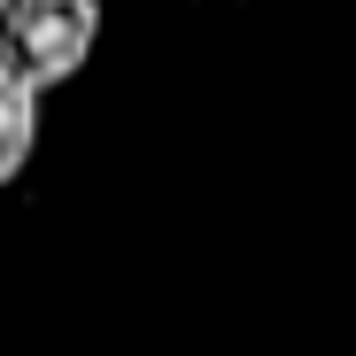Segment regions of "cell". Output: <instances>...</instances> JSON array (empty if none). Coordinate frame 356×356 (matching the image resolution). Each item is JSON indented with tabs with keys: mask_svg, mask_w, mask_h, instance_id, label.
<instances>
[{
	"mask_svg": "<svg viewBox=\"0 0 356 356\" xmlns=\"http://www.w3.org/2000/svg\"><path fill=\"white\" fill-rule=\"evenodd\" d=\"M101 47V0H0V70L39 101L63 93Z\"/></svg>",
	"mask_w": 356,
	"mask_h": 356,
	"instance_id": "1",
	"label": "cell"
},
{
	"mask_svg": "<svg viewBox=\"0 0 356 356\" xmlns=\"http://www.w3.org/2000/svg\"><path fill=\"white\" fill-rule=\"evenodd\" d=\"M39 116H47V101L0 70V194H8L24 178V163L39 155Z\"/></svg>",
	"mask_w": 356,
	"mask_h": 356,
	"instance_id": "2",
	"label": "cell"
}]
</instances>
